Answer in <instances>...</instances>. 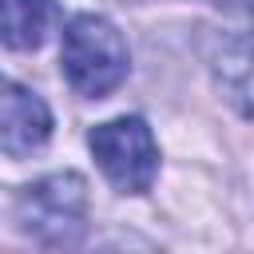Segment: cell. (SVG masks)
I'll list each match as a JSON object with an SVG mask.
<instances>
[{
	"label": "cell",
	"instance_id": "4",
	"mask_svg": "<svg viewBox=\"0 0 254 254\" xmlns=\"http://www.w3.org/2000/svg\"><path fill=\"white\" fill-rule=\"evenodd\" d=\"M52 139V107L24 83L4 79L0 99V147L8 159H24Z\"/></svg>",
	"mask_w": 254,
	"mask_h": 254
},
{
	"label": "cell",
	"instance_id": "6",
	"mask_svg": "<svg viewBox=\"0 0 254 254\" xmlns=\"http://www.w3.org/2000/svg\"><path fill=\"white\" fill-rule=\"evenodd\" d=\"M56 24V0H0V36L12 52H32Z\"/></svg>",
	"mask_w": 254,
	"mask_h": 254
},
{
	"label": "cell",
	"instance_id": "2",
	"mask_svg": "<svg viewBox=\"0 0 254 254\" xmlns=\"http://www.w3.org/2000/svg\"><path fill=\"white\" fill-rule=\"evenodd\" d=\"M60 67L64 79L75 95L83 99H103L111 95L127 71H131V52L123 32L99 16V12H79L64 24V40H60Z\"/></svg>",
	"mask_w": 254,
	"mask_h": 254
},
{
	"label": "cell",
	"instance_id": "3",
	"mask_svg": "<svg viewBox=\"0 0 254 254\" xmlns=\"http://www.w3.org/2000/svg\"><path fill=\"white\" fill-rule=\"evenodd\" d=\"M87 147L103 179L119 194H147L159 179V143L139 115H119L87 131Z\"/></svg>",
	"mask_w": 254,
	"mask_h": 254
},
{
	"label": "cell",
	"instance_id": "8",
	"mask_svg": "<svg viewBox=\"0 0 254 254\" xmlns=\"http://www.w3.org/2000/svg\"><path fill=\"white\" fill-rule=\"evenodd\" d=\"M139 4V0H135ZM206 4H214V8H222V12H230V16H254V0H206Z\"/></svg>",
	"mask_w": 254,
	"mask_h": 254
},
{
	"label": "cell",
	"instance_id": "5",
	"mask_svg": "<svg viewBox=\"0 0 254 254\" xmlns=\"http://www.w3.org/2000/svg\"><path fill=\"white\" fill-rule=\"evenodd\" d=\"M210 75L222 99L246 119H254V16L242 28L218 36L210 52Z\"/></svg>",
	"mask_w": 254,
	"mask_h": 254
},
{
	"label": "cell",
	"instance_id": "7",
	"mask_svg": "<svg viewBox=\"0 0 254 254\" xmlns=\"http://www.w3.org/2000/svg\"><path fill=\"white\" fill-rule=\"evenodd\" d=\"M71 254H163L147 234L131 230V226H99L95 234H87Z\"/></svg>",
	"mask_w": 254,
	"mask_h": 254
},
{
	"label": "cell",
	"instance_id": "1",
	"mask_svg": "<svg viewBox=\"0 0 254 254\" xmlns=\"http://www.w3.org/2000/svg\"><path fill=\"white\" fill-rule=\"evenodd\" d=\"M87 210L91 198H87V179L79 171H52L20 187L12 198V222L44 250H64V254H71L87 238Z\"/></svg>",
	"mask_w": 254,
	"mask_h": 254
}]
</instances>
